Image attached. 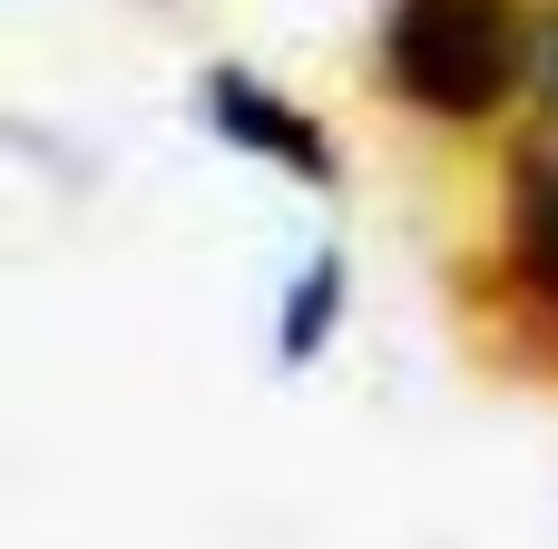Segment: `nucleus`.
<instances>
[{
  "mask_svg": "<svg viewBox=\"0 0 558 549\" xmlns=\"http://www.w3.org/2000/svg\"><path fill=\"white\" fill-rule=\"evenodd\" d=\"M196 118H206L216 147L255 157V167L284 177V187H314V196L343 187V147H333V128H324L304 98H284L265 69H245V59H216V69L196 79Z\"/></svg>",
  "mask_w": 558,
  "mask_h": 549,
  "instance_id": "obj_3",
  "label": "nucleus"
},
{
  "mask_svg": "<svg viewBox=\"0 0 558 549\" xmlns=\"http://www.w3.org/2000/svg\"><path fill=\"white\" fill-rule=\"evenodd\" d=\"M490 314L558 373V0H539V79L520 98L500 196H490Z\"/></svg>",
  "mask_w": 558,
  "mask_h": 549,
  "instance_id": "obj_2",
  "label": "nucleus"
},
{
  "mask_svg": "<svg viewBox=\"0 0 558 549\" xmlns=\"http://www.w3.org/2000/svg\"><path fill=\"white\" fill-rule=\"evenodd\" d=\"M343 305H353V275L333 246H314L294 275H284V305H275V373H314L343 334Z\"/></svg>",
  "mask_w": 558,
  "mask_h": 549,
  "instance_id": "obj_4",
  "label": "nucleus"
},
{
  "mask_svg": "<svg viewBox=\"0 0 558 549\" xmlns=\"http://www.w3.org/2000/svg\"><path fill=\"white\" fill-rule=\"evenodd\" d=\"M373 79L422 128H500L539 79V0H383Z\"/></svg>",
  "mask_w": 558,
  "mask_h": 549,
  "instance_id": "obj_1",
  "label": "nucleus"
}]
</instances>
